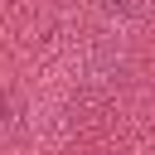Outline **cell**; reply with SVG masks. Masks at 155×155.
I'll return each mask as SVG.
<instances>
[]
</instances>
